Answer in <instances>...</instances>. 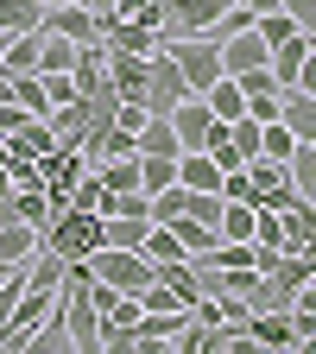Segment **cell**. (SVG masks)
Wrapping results in <instances>:
<instances>
[{
  "instance_id": "obj_1",
  "label": "cell",
  "mask_w": 316,
  "mask_h": 354,
  "mask_svg": "<svg viewBox=\"0 0 316 354\" xmlns=\"http://www.w3.org/2000/svg\"><path fill=\"white\" fill-rule=\"evenodd\" d=\"M44 247H57L64 259H89L108 247V221L89 215V209H57V221L44 228Z\"/></svg>"
},
{
  "instance_id": "obj_2",
  "label": "cell",
  "mask_w": 316,
  "mask_h": 354,
  "mask_svg": "<svg viewBox=\"0 0 316 354\" xmlns=\"http://www.w3.org/2000/svg\"><path fill=\"white\" fill-rule=\"evenodd\" d=\"M165 51L177 57V70H184V82L196 88V95H209V88H215L221 76H228V70H221V38H215V32H190V38H171Z\"/></svg>"
},
{
  "instance_id": "obj_3",
  "label": "cell",
  "mask_w": 316,
  "mask_h": 354,
  "mask_svg": "<svg viewBox=\"0 0 316 354\" xmlns=\"http://www.w3.org/2000/svg\"><path fill=\"white\" fill-rule=\"evenodd\" d=\"M89 272L108 279L114 291H133V297H140V291L158 279V266H152L140 247H102V253H89Z\"/></svg>"
},
{
  "instance_id": "obj_4",
  "label": "cell",
  "mask_w": 316,
  "mask_h": 354,
  "mask_svg": "<svg viewBox=\"0 0 316 354\" xmlns=\"http://www.w3.org/2000/svg\"><path fill=\"white\" fill-rule=\"evenodd\" d=\"M184 95H196V88L184 82L177 57L165 51V44H158V51H152V64H146V108H152V114H171V108L184 102Z\"/></svg>"
},
{
  "instance_id": "obj_5",
  "label": "cell",
  "mask_w": 316,
  "mask_h": 354,
  "mask_svg": "<svg viewBox=\"0 0 316 354\" xmlns=\"http://www.w3.org/2000/svg\"><path fill=\"white\" fill-rule=\"evenodd\" d=\"M234 7V0H171V7H165V44L171 38H190V32H215V19L221 13H228Z\"/></svg>"
},
{
  "instance_id": "obj_6",
  "label": "cell",
  "mask_w": 316,
  "mask_h": 354,
  "mask_svg": "<svg viewBox=\"0 0 316 354\" xmlns=\"http://www.w3.org/2000/svg\"><path fill=\"white\" fill-rule=\"evenodd\" d=\"M259 64H272V44L259 38V26L234 32V38H221V70L241 76V70H259Z\"/></svg>"
},
{
  "instance_id": "obj_7",
  "label": "cell",
  "mask_w": 316,
  "mask_h": 354,
  "mask_svg": "<svg viewBox=\"0 0 316 354\" xmlns=\"http://www.w3.org/2000/svg\"><path fill=\"white\" fill-rule=\"evenodd\" d=\"M102 44H108V51H133V57H152L165 38H158L152 26H140V19H114V13H108V19H102Z\"/></svg>"
},
{
  "instance_id": "obj_8",
  "label": "cell",
  "mask_w": 316,
  "mask_h": 354,
  "mask_svg": "<svg viewBox=\"0 0 316 354\" xmlns=\"http://www.w3.org/2000/svg\"><path fill=\"white\" fill-rule=\"evenodd\" d=\"M44 32H64L76 44H102V13L95 7H44Z\"/></svg>"
},
{
  "instance_id": "obj_9",
  "label": "cell",
  "mask_w": 316,
  "mask_h": 354,
  "mask_svg": "<svg viewBox=\"0 0 316 354\" xmlns=\"http://www.w3.org/2000/svg\"><path fill=\"white\" fill-rule=\"evenodd\" d=\"M247 342L253 348H297L291 310H253V317H247Z\"/></svg>"
},
{
  "instance_id": "obj_10",
  "label": "cell",
  "mask_w": 316,
  "mask_h": 354,
  "mask_svg": "<svg viewBox=\"0 0 316 354\" xmlns=\"http://www.w3.org/2000/svg\"><path fill=\"white\" fill-rule=\"evenodd\" d=\"M171 127H177V140H184V152H190V146H203V140H209V127H215L209 95H184V102L171 108Z\"/></svg>"
},
{
  "instance_id": "obj_11",
  "label": "cell",
  "mask_w": 316,
  "mask_h": 354,
  "mask_svg": "<svg viewBox=\"0 0 316 354\" xmlns=\"http://www.w3.org/2000/svg\"><path fill=\"white\" fill-rule=\"evenodd\" d=\"M177 184H184V190H221V165H215V152L190 146L184 158H177Z\"/></svg>"
},
{
  "instance_id": "obj_12",
  "label": "cell",
  "mask_w": 316,
  "mask_h": 354,
  "mask_svg": "<svg viewBox=\"0 0 316 354\" xmlns=\"http://www.w3.org/2000/svg\"><path fill=\"white\" fill-rule=\"evenodd\" d=\"M38 247H44V234L32 228V221H19V215H13V221H0V259H7V266H26Z\"/></svg>"
},
{
  "instance_id": "obj_13",
  "label": "cell",
  "mask_w": 316,
  "mask_h": 354,
  "mask_svg": "<svg viewBox=\"0 0 316 354\" xmlns=\"http://www.w3.org/2000/svg\"><path fill=\"white\" fill-rule=\"evenodd\" d=\"M38 51H44V32H7V57H0V70H7V76H32L38 70Z\"/></svg>"
},
{
  "instance_id": "obj_14",
  "label": "cell",
  "mask_w": 316,
  "mask_h": 354,
  "mask_svg": "<svg viewBox=\"0 0 316 354\" xmlns=\"http://www.w3.org/2000/svg\"><path fill=\"white\" fill-rule=\"evenodd\" d=\"M310 51H316V44H310V32H297V38L272 44V76H279V88H291V82H297V70L310 64Z\"/></svg>"
},
{
  "instance_id": "obj_15",
  "label": "cell",
  "mask_w": 316,
  "mask_h": 354,
  "mask_svg": "<svg viewBox=\"0 0 316 354\" xmlns=\"http://www.w3.org/2000/svg\"><path fill=\"white\" fill-rule=\"evenodd\" d=\"M13 215L32 221V228L44 234V228L57 221V203H51V190H44V184H38V190H13Z\"/></svg>"
},
{
  "instance_id": "obj_16",
  "label": "cell",
  "mask_w": 316,
  "mask_h": 354,
  "mask_svg": "<svg viewBox=\"0 0 316 354\" xmlns=\"http://www.w3.org/2000/svg\"><path fill=\"white\" fill-rule=\"evenodd\" d=\"M285 127L297 133L304 146H316V95H304V88H285Z\"/></svg>"
},
{
  "instance_id": "obj_17",
  "label": "cell",
  "mask_w": 316,
  "mask_h": 354,
  "mask_svg": "<svg viewBox=\"0 0 316 354\" xmlns=\"http://www.w3.org/2000/svg\"><path fill=\"white\" fill-rule=\"evenodd\" d=\"M177 158H184V152H177ZM177 158H165V152H140V190H146V196H158V190L177 184Z\"/></svg>"
},
{
  "instance_id": "obj_18",
  "label": "cell",
  "mask_w": 316,
  "mask_h": 354,
  "mask_svg": "<svg viewBox=\"0 0 316 354\" xmlns=\"http://www.w3.org/2000/svg\"><path fill=\"white\" fill-rule=\"evenodd\" d=\"M152 266H171V259H190V247L184 241H177V228H171V221H152V234H146V247H140Z\"/></svg>"
},
{
  "instance_id": "obj_19",
  "label": "cell",
  "mask_w": 316,
  "mask_h": 354,
  "mask_svg": "<svg viewBox=\"0 0 316 354\" xmlns=\"http://www.w3.org/2000/svg\"><path fill=\"white\" fill-rule=\"evenodd\" d=\"M209 108H215V120L234 127V120L247 114V88H241V76H221V82L209 88Z\"/></svg>"
},
{
  "instance_id": "obj_20",
  "label": "cell",
  "mask_w": 316,
  "mask_h": 354,
  "mask_svg": "<svg viewBox=\"0 0 316 354\" xmlns=\"http://www.w3.org/2000/svg\"><path fill=\"white\" fill-rule=\"evenodd\" d=\"M140 152H165V158H177V152H184V140H177L171 114H152V120L140 127Z\"/></svg>"
},
{
  "instance_id": "obj_21",
  "label": "cell",
  "mask_w": 316,
  "mask_h": 354,
  "mask_svg": "<svg viewBox=\"0 0 316 354\" xmlns=\"http://www.w3.org/2000/svg\"><path fill=\"white\" fill-rule=\"evenodd\" d=\"M285 247H316V203H291L285 209Z\"/></svg>"
},
{
  "instance_id": "obj_22",
  "label": "cell",
  "mask_w": 316,
  "mask_h": 354,
  "mask_svg": "<svg viewBox=\"0 0 316 354\" xmlns=\"http://www.w3.org/2000/svg\"><path fill=\"white\" fill-rule=\"evenodd\" d=\"M95 171H102L108 196H120V190H140V152H127V158H102Z\"/></svg>"
},
{
  "instance_id": "obj_23",
  "label": "cell",
  "mask_w": 316,
  "mask_h": 354,
  "mask_svg": "<svg viewBox=\"0 0 316 354\" xmlns=\"http://www.w3.org/2000/svg\"><path fill=\"white\" fill-rule=\"evenodd\" d=\"M108 221V247H146L152 215H102Z\"/></svg>"
},
{
  "instance_id": "obj_24",
  "label": "cell",
  "mask_w": 316,
  "mask_h": 354,
  "mask_svg": "<svg viewBox=\"0 0 316 354\" xmlns=\"http://www.w3.org/2000/svg\"><path fill=\"white\" fill-rule=\"evenodd\" d=\"M44 0H0V32H38Z\"/></svg>"
},
{
  "instance_id": "obj_25",
  "label": "cell",
  "mask_w": 316,
  "mask_h": 354,
  "mask_svg": "<svg viewBox=\"0 0 316 354\" xmlns=\"http://www.w3.org/2000/svg\"><path fill=\"white\" fill-rule=\"evenodd\" d=\"M297 146H304V140H297V133L285 127V114H279V120H266V146H259L266 158H279V165H291V158H297Z\"/></svg>"
},
{
  "instance_id": "obj_26",
  "label": "cell",
  "mask_w": 316,
  "mask_h": 354,
  "mask_svg": "<svg viewBox=\"0 0 316 354\" xmlns=\"http://www.w3.org/2000/svg\"><path fill=\"white\" fill-rule=\"evenodd\" d=\"M171 228H177V241H184V247H190V253H209V247H215V241H221V234H215V228H209V221H196V215H190V209H184V215H177V221H171Z\"/></svg>"
},
{
  "instance_id": "obj_27",
  "label": "cell",
  "mask_w": 316,
  "mask_h": 354,
  "mask_svg": "<svg viewBox=\"0 0 316 354\" xmlns=\"http://www.w3.org/2000/svg\"><path fill=\"white\" fill-rule=\"evenodd\" d=\"M13 95H19V108H32V114H51V88H44L38 70H32V76H13Z\"/></svg>"
},
{
  "instance_id": "obj_28",
  "label": "cell",
  "mask_w": 316,
  "mask_h": 354,
  "mask_svg": "<svg viewBox=\"0 0 316 354\" xmlns=\"http://www.w3.org/2000/svg\"><path fill=\"white\" fill-rule=\"evenodd\" d=\"M221 196H228V203H259V184H253V171H247V165L221 171Z\"/></svg>"
},
{
  "instance_id": "obj_29",
  "label": "cell",
  "mask_w": 316,
  "mask_h": 354,
  "mask_svg": "<svg viewBox=\"0 0 316 354\" xmlns=\"http://www.w3.org/2000/svg\"><path fill=\"white\" fill-rule=\"evenodd\" d=\"M297 32H304V26H297V19H291L285 7H272V13H259V38H266V44H285V38H297Z\"/></svg>"
},
{
  "instance_id": "obj_30",
  "label": "cell",
  "mask_w": 316,
  "mask_h": 354,
  "mask_svg": "<svg viewBox=\"0 0 316 354\" xmlns=\"http://www.w3.org/2000/svg\"><path fill=\"white\" fill-rule=\"evenodd\" d=\"M184 209H190V190H184V184H171V190L152 196V221H177Z\"/></svg>"
},
{
  "instance_id": "obj_31",
  "label": "cell",
  "mask_w": 316,
  "mask_h": 354,
  "mask_svg": "<svg viewBox=\"0 0 316 354\" xmlns=\"http://www.w3.org/2000/svg\"><path fill=\"white\" fill-rule=\"evenodd\" d=\"M291 184L316 203V146H297V158H291Z\"/></svg>"
},
{
  "instance_id": "obj_32",
  "label": "cell",
  "mask_w": 316,
  "mask_h": 354,
  "mask_svg": "<svg viewBox=\"0 0 316 354\" xmlns=\"http://www.w3.org/2000/svg\"><path fill=\"white\" fill-rule=\"evenodd\" d=\"M146 120H152V108H146V102H114V127H127V133H140Z\"/></svg>"
},
{
  "instance_id": "obj_33",
  "label": "cell",
  "mask_w": 316,
  "mask_h": 354,
  "mask_svg": "<svg viewBox=\"0 0 316 354\" xmlns=\"http://www.w3.org/2000/svg\"><path fill=\"white\" fill-rule=\"evenodd\" d=\"M26 120H32V108H19V95H13V102H0V140H13Z\"/></svg>"
},
{
  "instance_id": "obj_34",
  "label": "cell",
  "mask_w": 316,
  "mask_h": 354,
  "mask_svg": "<svg viewBox=\"0 0 316 354\" xmlns=\"http://www.w3.org/2000/svg\"><path fill=\"white\" fill-rule=\"evenodd\" d=\"M279 7H285V13H291V19H297V26L316 38V0H279Z\"/></svg>"
},
{
  "instance_id": "obj_35",
  "label": "cell",
  "mask_w": 316,
  "mask_h": 354,
  "mask_svg": "<svg viewBox=\"0 0 316 354\" xmlns=\"http://www.w3.org/2000/svg\"><path fill=\"white\" fill-rule=\"evenodd\" d=\"M291 88H304V95H316V51H310V64L297 70V82H291Z\"/></svg>"
},
{
  "instance_id": "obj_36",
  "label": "cell",
  "mask_w": 316,
  "mask_h": 354,
  "mask_svg": "<svg viewBox=\"0 0 316 354\" xmlns=\"http://www.w3.org/2000/svg\"><path fill=\"white\" fill-rule=\"evenodd\" d=\"M44 7H89V0H44Z\"/></svg>"
},
{
  "instance_id": "obj_37",
  "label": "cell",
  "mask_w": 316,
  "mask_h": 354,
  "mask_svg": "<svg viewBox=\"0 0 316 354\" xmlns=\"http://www.w3.org/2000/svg\"><path fill=\"white\" fill-rule=\"evenodd\" d=\"M0 57H7V32H0Z\"/></svg>"
},
{
  "instance_id": "obj_38",
  "label": "cell",
  "mask_w": 316,
  "mask_h": 354,
  "mask_svg": "<svg viewBox=\"0 0 316 354\" xmlns=\"http://www.w3.org/2000/svg\"><path fill=\"white\" fill-rule=\"evenodd\" d=\"M310 44H316V38H310Z\"/></svg>"
}]
</instances>
